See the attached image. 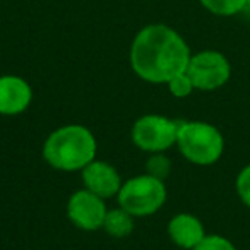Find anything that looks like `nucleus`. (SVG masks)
Instances as JSON below:
<instances>
[{
  "mask_svg": "<svg viewBox=\"0 0 250 250\" xmlns=\"http://www.w3.org/2000/svg\"><path fill=\"white\" fill-rule=\"evenodd\" d=\"M83 182L84 188L100 195L101 199L113 197L122 187V178L115 167H111L106 161L98 160H93L83 170Z\"/></svg>",
  "mask_w": 250,
  "mask_h": 250,
  "instance_id": "9",
  "label": "nucleus"
},
{
  "mask_svg": "<svg viewBox=\"0 0 250 250\" xmlns=\"http://www.w3.org/2000/svg\"><path fill=\"white\" fill-rule=\"evenodd\" d=\"M167 84H168L170 93L173 94L175 98H187L188 94H192V91L195 89L194 83H192V79L188 77L187 72L178 74V76H175L173 79L168 81Z\"/></svg>",
  "mask_w": 250,
  "mask_h": 250,
  "instance_id": "14",
  "label": "nucleus"
},
{
  "mask_svg": "<svg viewBox=\"0 0 250 250\" xmlns=\"http://www.w3.org/2000/svg\"><path fill=\"white\" fill-rule=\"evenodd\" d=\"M192 250H236L228 238L221 235H206Z\"/></svg>",
  "mask_w": 250,
  "mask_h": 250,
  "instance_id": "15",
  "label": "nucleus"
},
{
  "mask_svg": "<svg viewBox=\"0 0 250 250\" xmlns=\"http://www.w3.org/2000/svg\"><path fill=\"white\" fill-rule=\"evenodd\" d=\"M118 206L134 218H146L158 212L167 202V187L163 180L144 173L124 182L117 194Z\"/></svg>",
  "mask_w": 250,
  "mask_h": 250,
  "instance_id": "4",
  "label": "nucleus"
},
{
  "mask_svg": "<svg viewBox=\"0 0 250 250\" xmlns=\"http://www.w3.org/2000/svg\"><path fill=\"white\" fill-rule=\"evenodd\" d=\"M247 5H249V7H250V0H247Z\"/></svg>",
  "mask_w": 250,
  "mask_h": 250,
  "instance_id": "17",
  "label": "nucleus"
},
{
  "mask_svg": "<svg viewBox=\"0 0 250 250\" xmlns=\"http://www.w3.org/2000/svg\"><path fill=\"white\" fill-rule=\"evenodd\" d=\"M106 212L108 209L104 204V199L93 194L87 188L74 192L67 202L69 219L84 231H94V229L103 228Z\"/></svg>",
  "mask_w": 250,
  "mask_h": 250,
  "instance_id": "7",
  "label": "nucleus"
},
{
  "mask_svg": "<svg viewBox=\"0 0 250 250\" xmlns=\"http://www.w3.org/2000/svg\"><path fill=\"white\" fill-rule=\"evenodd\" d=\"M168 235L180 249L192 250L206 236V231L201 219L188 212H180L168 223Z\"/></svg>",
  "mask_w": 250,
  "mask_h": 250,
  "instance_id": "10",
  "label": "nucleus"
},
{
  "mask_svg": "<svg viewBox=\"0 0 250 250\" xmlns=\"http://www.w3.org/2000/svg\"><path fill=\"white\" fill-rule=\"evenodd\" d=\"M236 192L238 197L247 208H250V165L242 168V171L236 177Z\"/></svg>",
  "mask_w": 250,
  "mask_h": 250,
  "instance_id": "16",
  "label": "nucleus"
},
{
  "mask_svg": "<svg viewBox=\"0 0 250 250\" xmlns=\"http://www.w3.org/2000/svg\"><path fill=\"white\" fill-rule=\"evenodd\" d=\"M33 101V89L19 76H0V115L14 117L28 110Z\"/></svg>",
  "mask_w": 250,
  "mask_h": 250,
  "instance_id": "8",
  "label": "nucleus"
},
{
  "mask_svg": "<svg viewBox=\"0 0 250 250\" xmlns=\"http://www.w3.org/2000/svg\"><path fill=\"white\" fill-rule=\"evenodd\" d=\"M103 229L113 238H125L134 231V216L122 208L110 209L104 218Z\"/></svg>",
  "mask_w": 250,
  "mask_h": 250,
  "instance_id": "11",
  "label": "nucleus"
},
{
  "mask_svg": "<svg viewBox=\"0 0 250 250\" xmlns=\"http://www.w3.org/2000/svg\"><path fill=\"white\" fill-rule=\"evenodd\" d=\"M180 122L161 115H144L132 127V143L146 153H163L177 144Z\"/></svg>",
  "mask_w": 250,
  "mask_h": 250,
  "instance_id": "5",
  "label": "nucleus"
},
{
  "mask_svg": "<svg viewBox=\"0 0 250 250\" xmlns=\"http://www.w3.org/2000/svg\"><path fill=\"white\" fill-rule=\"evenodd\" d=\"M177 146L187 161L208 167L223 156L225 137L208 122H180Z\"/></svg>",
  "mask_w": 250,
  "mask_h": 250,
  "instance_id": "3",
  "label": "nucleus"
},
{
  "mask_svg": "<svg viewBox=\"0 0 250 250\" xmlns=\"http://www.w3.org/2000/svg\"><path fill=\"white\" fill-rule=\"evenodd\" d=\"M171 170V161L168 156H165L163 153H154L149 156V160L146 161V173L151 177L163 180L170 175Z\"/></svg>",
  "mask_w": 250,
  "mask_h": 250,
  "instance_id": "13",
  "label": "nucleus"
},
{
  "mask_svg": "<svg viewBox=\"0 0 250 250\" xmlns=\"http://www.w3.org/2000/svg\"><path fill=\"white\" fill-rule=\"evenodd\" d=\"M185 72L199 91H214L223 87L231 76V65L223 53L204 50L190 57Z\"/></svg>",
  "mask_w": 250,
  "mask_h": 250,
  "instance_id": "6",
  "label": "nucleus"
},
{
  "mask_svg": "<svg viewBox=\"0 0 250 250\" xmlns=\"http://www.w3.org/2000/svg\"><path fill=\"white\" fill-rule=\"evenodd\" d=\"M98 143L87 127L70 124L59 127L46 137L43 158L52 168L60 171H83L96 160Z\"/></svg>",
  "mask_w": 250,
  "mask_h": 250,
  "instance_id": "2",
  "label": "nucleus"
},
{
  "mask_svg": "<svg viewBox=\"0 0 250 250\" xmlns=\"http://www.w3.org/2000/svg\"><path fill=\"white\" fill-rule=\"evenodd\" d=\"M201 4L211 14L228 18V16H235L240 11H243L247 0H201Z\"/></svg>",
  "mask_w": 250,
  "mask_h": 250,
  "instance_id": "12",
  "label": "nucleus"
},
{
  "mask_svg": "<svg viewBox=\"0 0 250 250\" xmlns=\"http://www.w3.org/2000/svg\"><path fill=\"white\" fill-rule=\"evenodd\" d=\"M190 48L175 29L151 24L136 35L130 46V67L134 74L151 84H167L185 72Z\"/></svg>",
  "mask_w": 250,
  "mask_h": 250,
  "instance_id": "1",
  "label": "nucleus"
}]
</instances>
